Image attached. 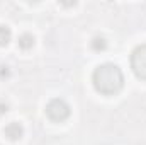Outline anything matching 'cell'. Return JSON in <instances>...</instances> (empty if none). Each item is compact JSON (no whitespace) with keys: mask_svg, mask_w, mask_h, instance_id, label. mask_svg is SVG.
I'll return each mask as SVG.
<instances>
[{"mask_svg":"<svg viewBox=\"0 0 146 145\" xmlns=\"http://www.w3.org/2000/svg\"><path fill=\"white\" fill-rule=\"evenodd\" d=\"M92 82H94V87H95L97 92H100L104 96H114L122 89L124 75H122L121 68L117 65L102 63L94 70Z\"/></svg>","mask_w":146,"mask_h":145,"instance_id":"1","label":"cell"},{"mask_svg":"<svg viewBox=\"0 0 146 145\" xmlns=\"http://www.w3.org/2000/svg\"><path fill=\"white\" fill-rule=\"evenodd\" d=\"M46 114L51 121L54 123H63L65 119H68L70 116V106L63 101V99H51L46 104Z\"/></svg>","mask_w":146,"mask_h":145,"instance_id":"2","label":"cell"},{"mask_svg":"<svg viewBox=\"0 0 146 145\" xmlns=\"http://www.w3.org/2000/svg\"><path fill=\"white\" fill-rule=\"evenodd\" d=\"M131 68L138 79L146 80V44L134 48L131 55Z\"/></svg>","mask_w":146,"mask_h":145,"instance_id":"3","label":"cell"},{"mask_svg":"<svg viewBox=\"0 0 146 145\" xmlns=\"http://www.w3.org/2000/svg\"><path fill=\"white\" fill-rule=\"evenodd\" d=\"M3 133H5V137H7L9 140L15 142V140H19V138L22 137V133H24V128H22V125H21V123H17V121H12V123H9V125L3 128Z\"/></svg>","mask_w":146,"mask_h":145,"instance_id":"4","label":"cell"},{"mask_svg":"<svg viewBox=\"0 0 146 145\" xmlns=\"http://www.w3.org/2000/svg\"><path fill=\"white\" fill-rule=\"evenodd\" d=\"M19 46H21L22 50H31V48L34 46V36L29 34V33L22 34V36L19 38Z\"/></svg>","mask_w":146,"mask_h":145,"instance_id":"5","label":"cell"},{"mask_svg":"<svg viewBox=\"0 0 146 145\" xmlns=\"http://www.w3.org/2000/svg\"><path fill=\"white\" fill-rule=\"evenodd\" d=\"M12 38V31L7 26H0V46H7Z\"/></svg>","mask_w":146,"mask_h":145,"instance_id":"6","label":"cell"},{"mask_svg":"<svg viewBox=\"0 0 146 145\" xmlns=\"http://www.w3.org/2000/svg\"><path fill=\"white\" fill-rule=\"evenodd\" d=\"M106 46H107V43H106L104 38H95V39L92 41V48H94L95 51H102V50H106Z\"/></svg>","mask_w":146,"mask_h":145,"instance_id":"7","label":"cell"}]
</instances>
